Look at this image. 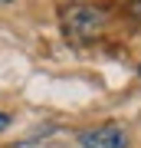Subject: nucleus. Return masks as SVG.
Returning <instances> with one entry per match:
<instances>
[{"label": "nucleus", "instance_id": "f257e3e1", "mask_svg": "<svg viewBox=\"0 0 141 148\" xmlns=\"http://www.w3.org/2000/svg\"><path fill=\"white\" fill-rule=\"evenodd\" d=\"M59 27H63V36L76 46H85V43L99 40L105 27H108V13L102 7H89V3H69L59 13Z\"/></svg>", "mask_w": 141, "mask_h": 148}, {"label": "nucleus", "instance_id": "f03ea898", "mask_svg": "<svg viewBox=\"0 0 141 148\" xmlns=\"http://www.w3.org/2000/svg\"><path fill=\"white\" fill-rule=\"evenodd\" d=\"M82 148H128V135L118 125H105V128H92L82 132Z\"/></svg>", "mask_w": 141, "mask_h": 148}, {"label": "nucleus", "instance_id": "7ed1b4c3", "mask_svg": "<svg viewBox=\"0 0 141 148\" xmlns=\"http://www.w3.org/2000/svg\"><path fill=\"white\" fill-rule=\"evenodd\" d=\"M128 16L141 27V0H128Z\"/></svg>", "mask_w": 141, "mask_h": 148}, {"label": "nucleus", "instance_id": "20e7f679", "mask_svg": "<svg viewBox=\"0 0 141 148\" xmlns=\"http://www.w3.org/2000/svg\"><path fill=\"white\" fill-rule=\"evenodd\" d=\"M7 125H10V115H3V112H0V132H3Z\"/></svg>", "mask_w": 141, "mask_h": 148}]
</instances>
